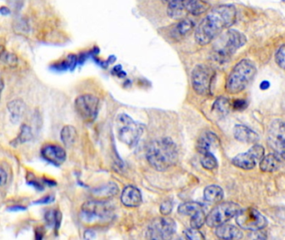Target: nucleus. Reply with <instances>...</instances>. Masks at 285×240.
<instances>
[{
    "instance_id": "nucleus-1",
    "label": "nucleus",
    "mask_w": 285,
    "mask_h": 240,
    "mask_svg": "<svg viewBox=\"0 0 285 240\" xmlns=\"http://www.w3.org/2000/svg\"><path fill=\"white\" fill-rule=\"evenodd\" d=\"M237 11L234 5L218 6L209 11L196 28L195 39L199 45L209 44L236 21Z\"/></svg>"
},
{
    "instance_id": "nucleus-2",
    "label": "nucleus",
    "mask_w": 285,
    "mask_h": 240,
    "mask_svg": "<svg viewBox=\"0 0 285 240\" xmlns=\"http://www.w3.org/2000/svg\"><path fill=\"white\" fill-rule=\"evenodd\" d=\"M178 156L177 145L169 138L153 140L149 144L146 150L149 164L158 171L170 170L177 163Z\"/></svg>"
},
{
    "instance_id": "nucleus-3",
    "label": "nucleus",
    "mask_w": 285,
    "mask_h": 240,
    "mask_svg": "<svg viewBox=\"0 0 285 240\" xmlns=\"http://www.w3.org/2000/svg\"><path fill=\"white\" fill-rule=\"evenodd\" d=\"M256 66L251 60H242L235 65L226 80V91L236 94L245 89L256 74Z\"/></svg>"
},
{
    "instance_id": "nucleus-4",
    "label": "nucleus",
    "mask_w": 285,
    "mask_h": 240,
    "mask_svg": "<svg viewBox=\"0 0 285 240\" xmlns=\"http://www.w3.org/2000/svg\"><path fill=\"white\" fill-rule=\"evenodd\" d=\"M114 218L113 206L107 200H90L83 204L81 218L88 225H99L110 223Z\"/></svg>"
},
{
    "instance_id": "nucleus-5",
    "label": "nucleus",
    "mask_w": 285,
    "mask_h": 240,
    "mask_svg": "<svg viewBox=\"0 0 285 240\" xmlns=\"http://www.w3.org/2000/svg\"><path fill=\"white\" fill-rule=\"evenodd\" d=\"M247 42L244 34L235 29H229L221 34L215 41L214 45V55L219 61H224L243 47Z\"/></svg>"
},
{
    "instance_id": "nucleus-6",
    "label": "nucleus",
    "mask_w": 285,
    "mask_h": 240,
    "mask_svg": "<svg viewBox=\"0 0 285 240\" xmlns=\"http://www.w3.org/2000/svg\"><path fill=\"white\" fill-rule=\"evenodd\" d=\"M117 131L119 139L130 147H133L140 139L144 128L130 116L121 113L117 118Z\"/></svg>"
},
{
    "instance_id": "nucleus-7",
    "label": "nucleus",
    "mask_w": 285,
    "mask_h": 240,
    "mask_svg": "<svg viewBox=\"0 0 285 240\" xmlns=\"http://www.w3.org/2000/svg\"><path fill=\"white\" fill-rule=\"evenodd\" d=\"M240 210V205L234 202L219 203L207 215L206 223L211 228H217L235 217Z\"/></svg>"
},
{
    "instance_id": "nucleus-8",
    "label": "nucleus",
    "mask_w": 285,
    "mask_h": 240,
    "mask_svg": "<svg viewBox=\"0 0 285 240\" xmlns=\"http://www.w3.org/2000/svg\"><path fill=\"white\" fill-rule=\"evenodd\" d=\"M235 217L238 226L245 230L260 231L268 224L267 218L253 208L240 209Z\"/></svg>"
},
{
    "instance_id": "nucleus-9",
    "label": "nucleus",
    "mask_w": 285,
    "mask_h": 240,
    "mask_svg": "<svg viewBox=\"0 0 285 240\" xmlns=\"http://www.w3.org/2000/svg\"><path fill=\"white\" fill-rule=\"evenodd\" d=\"M177 225L171 218H156L148 226L147 237L150 240H168L175 235Z\"/></svg>"
},
{
    "instance_id": "nucleus-10",
    "label": "nucleus",
    "mask_w": 285,
    "mask_h": 240,
    "mask_svg": "<svg viewBox=\"0 0 285 240\" xmlns=\"http://www.w3.org/2000/svg\"><path fill=\"white\" fill-rule=\"evenodd\" d=\"M215 71L206 65H197L192 72L191 82L193 88L199 95H207L210 93Z\"/></svg>"
},
{
    "instance_id": "nucleus-11",
    "label": "nucleus",
    "mask_w": 285,
    "mask_h": 240,
    "mask_svg": "<svg viewBox=\"0 0 285 240\" xmlns=\"http://www.w3.org/2000/svg\"><path fill=\"white\" fill-rule=\"evenodd\" d=\"M74 106L81 119L87 123H91L96 119L99 113V100L92 94H84L75 99Z\"/></svg>"
},
{
    "instance_id": "nucleus-12",
    "label": "nucleus",
    "mask_w": 285,
    "mask_h": 240,
    "mask_svg": "<svg viewBox=\"0 0 285 240\" xmlns=\"http://www.w3.org/2000/svg\"><path fill=\"white\" fill-rule=\"evenodd\" d=\"M264 156V149L260 144H254L248 152L242 153L232 159L235 166L244 170H250L256 166Z\"/></svg>"
},
{
    "instance_id": "nucleus-13",
    "label": "nucleus",
    "mask_w": 285,
    "mask_h": 240,
    "mask_svg": "<svg viewBox=\"0 0 285 240\" xmlns=\"http://www.w3.org/2000/svg\"><path fill=\"white\" fill-rule=\"evenodd\" d=\"M43 158L54 165H60L66 160V152L62 147L55 144H48L41 150Z\"/></svg>"
},
{
    "instance_id": "nucleus-14",
    "label": "nucleus",
    "mask_w": 285,
    "mask_h": 240,
    "mask_svg": "<svg viewBox=\"0 0 285 240\" xmlns=\"http://www.w3.org/2000/svg\"><path fill=\"white\" fill-rule=\"evenodd\" d=\"M121 203L128 208H137L142 203L141 192L138 188L129 185L124 188L121 194Z\"/></svg>"
},
{
    "instance_id": "nucleus-15",
    "label": "nucleus",
    "mask_w": 285,
    "mask_h": 240,
    "mask_svg": "<svg viewBox=\"0 0 285 240\" xmlns=\"http://www.w3.org/2000/svg\"><path fill=\"white\" fill-rule=\"evenodd\" d=\"M195 28V23L192 20L183 19L174 25L171 29L170 36L175 40H180L188 34L192 33Z\"/></svg>"
},
{
    "instance_id": "nucleus-16",
    "label": "nucleus",
    "mask_w": 285,
    "mask_h": 240,
    "mask_svg": "<svg viewBox=\"0 0 285 240\" xmlns=\"http://www.w3.org/2000/svg\"><path fill=\"white\" fill-rule=\"evenodd\" d=\"M269 142L272 147L275 148L285 142V123L281 120H277L272 124L269 131Z\"/></svg>"
},
{
    "instance_id": "nucleus-17",
    "label": "nucleus",
    "mask_w": 285,
    "mask_h": 240,
    "mask_svg": "<svg viewBox=\"0 0 285 240\" xmlns=\"http://www.w3.org/2000/svg\"><path fill=\"white\" fill-rule=\"evenodd\" d=\"M219 143V140L215 133L212 132H205L202 133L198 138L197 150L201 154L204 153L211 152L212 148L217 147Z\"/></svg>"
},
{
    "instance_id": "nucleus-18",
    "label": "nucleus",
    "mask_w": 285,
    "mask_h": 240,
    "mask_svg": "<svg viewBox=\"0 0 285 240\" xmlns=\"http://www.w3.org/2000/svg\"><path fill=\"white\" fill-rule=\"evenodd\" d=\"M235 139L246 144H254L260 139V137L254 131L244 125H236L234 129Z\"/></svg>"
},
{
    "instance_id": "nucleus-19",
    "label": "nucleus",
    "mask_w": 285,
    "mask_h": 240,
    "mask_svg": "<svg viewBox=\"0 0 285 240\" xmlns=\"http://www.w3.org/2000/svg\"><path fill=\"white\" fill-rule=\"evenodd\" d=\"M215 235L223 240H240L243 238V233L240 229L235 225L226 223L216 228Z\"/></svg>"
},
{
    "instance_id": "nucleus-20",
    "label": "nucleus",
    "mask_w": 285,
    "mask_h": 240,
    "mask_svg": "<svg viewBox=\"0 0 285 240\" xmlns=\"http://www.w3.org/2000/svg\"><path fill=\"white\" fill-rule=\"evenodd\" d=\"M184 6L187 14L195 16L206 13L209 9V3L204 0H184Z\"/></svg>"
},
{
    "instance_id": "nucleus-21",
    "label": "nucleus",
    "mask_w": 285,
    "mask_h": 240,
    "mask_svg": "<svg viewBox=\"0 0 285 240\" xmlns=\"http://www.w3.org/2000/svg\"><path fill=\"white\" fill-rule=\"evenodd\" d=\"M8 110L10 113L12 121H19L26 111L25 103L22 99H14L8 104Z\"/></svg>"
},
{
    "instance_id": "nucleus-22",
    "label": "nucleus",
    "mask_w": 285,
    "mask_h": 240,
    "mask_svg": "<svg viewBox=\"0 0 285 240\" xmlns=\"http://www.w3.org/2000/svg\"><path fill=\"white\" fill-rule=\"evenodd\" d=\"M119 192V188L117 184L114 183H108V184L94 189L93 191V195L99 198L105 200L107 198H110L113 196H115Z\"/></svg>"
},
{
    "instance_id": "nucleus-23",
    "label": "nucleus",
    "mask_w": 285,
    "mask_h": 240,
    "mask_svg": "<svg viewBox=\"0 0 285 240\" xmlns=\"http://www.w3.org/2000/svg\"><path fill=\"white\" fill-rule=\"evenodd\" d=\"M280 167V158L274 153L263 156L260 160V168L263 172L272 173L279 170Z\"/></svg>"
},
{
    "instance_id": "nucleus-24",
    "label": "nucleus",
    "mask_w": 285,
    "mask_h": 240,
    "mask_svg": "<svg viewBox=\"0 0 285 240\" xmlns=\"http://www.w3.org/2000/svg\"><path fill=\"white\" fill-rule=\"evenodd\" d=\"M203 197L207 202L211 203H220L223 198V191L218 185H209L204 189Z\"/></svg>"
},
{
    "instance_id": "nucleus-25",
    "label": "nucleus",
    "mask_w": 285,
    "mask_h": 240,
    "mask_svg": "<svg viewBox=\"0 0 285 240\" xmlns=\"http://www.w3.org/2000/svg\"><path fill=\"white\" fill-rule=\"evenodd\" d=\"M61 140L67 147H70L76 141L77 131L74 126L67 125L63 128L60 133Z\"/></svg>"
},
{
    "instance_id": "nucleus-26",
    "label": "nucleus",
    "mask_w": 285,
    "mask_h": 240,
    "mask_svg": "<svg viewBox=\"0 0 285 240\" xmlns=\"http://www.w3.org/2000/svg\"><path fill=\"white\" fill-rule=\"evenodd\" d=\"M202 209H203V207L201 203L191 201V202H186L180 204L178 207V211L180 215L191 217Z\"/></svg>"
},
{
    "instance_id": "nucleus-27",
    "label": "nucleus",
    "mask_w": 285,
    "mask_h": 240,
    "mask_svg": "<svg viewBox=\"0 0 285 240\" xmlns=\"http://www.w3.org/2000/svg\"><path fill=\"white\" fill-rule=\"evenodd\" d=\"M0 62L3 63V65H8L9 67L14 68L17 66L19 60L15 54L6 50L3 46L0 45Z\"/></svg>"
},
{
    "instance_id": "nucleus-28",
    "label": "nucleus",
    "mask_w": 285,
    "mask_h": 240,
    "mask_svg": "<svg viewBox=\"0 0 285 240\" xmlns=\"http://www.w3.org/2000/svg\"><path fill=\"white\" fill-rule=\"evenodd\" d=\"M33 139V133L31 128L28 125H23L20 129V132L17 138L14 139V144H24L27 142L31 141Z\"/></svg>"
},
{
    "instance_id": "nucleus-29",
    "label": "nucleus",
    "mask_w": 285,
    "mask_h": 240,
    "mask_svg": "<svg viewBox=\"0 0 285 240\" xmlns=\"http://www.w3.org/2000/svg\"><path fill=\"white\" fill-rule=\"evenodd\" d=\"M201 164L207 170H214L218 167L217 158L211 152L202 153Z\"/></svg>"
},
{
    "instance_id": "nucleus-30",
    "label": "nucleus",
    "mask_w": 285,
    "mask_h": 240,
    "mask_svg": "<svg viewBox=\"0 0 285 240\" xmlns=\"http://www.w3.org/2000/svg\"><path fill=\"white\" fill-rule=\"evenodd\" d=\"M206 216L203 209L191 216V219H190L191 228L200 229L201 227H203V224L206 223Z\"/></svg>"
},
{
    "instance_id": "nucleus-31",
    "label": "nucleus",
    "mask_w": 285,
    "mask_h": 240,
    "mask_svg": "<svg viewBox=\"0 0 285 240\" xmlns=\"http://www.w3.org/2000/svg\"><path fill=\"white\" fill-rule=\"evenodd\" d=\"M45 221L48 223V225H54L56 229L60 228V222H61V214L59 211H55V210H49L46 213Z\"/></svg>"
},
{
    "instance_id": "nucleus-32",
    "label": "nucleus",
    "mask_w": 285,
    "mask_h": 240,
    "mask_svg": "<svg viewBox=\"0 0 285 240\" xmlns=\"http://www.w3.org/2000/svg\"><path fill=\"white\" fill-rule=\"evenodd\" d=\"M214 107L219 113H228L231 105H230V103H229L228 99H224V98H220V99L216 100Z\"/></svg>"
},
{
    "instance_id": "nucleus-33",
    "label": "nucleus",
    "mask_w": 285,
    "mask_h": 240,
    "mask_svg": "<svg viewBox=\"0 0 285 240\" xmlns=\"http://www.w3.org/2000/svg\"><path fill=\"white\" fill-rule=\"evenodd\" d=\"M185 236L187 239L192 240H202L204 239L203 234L199 231V229H195V228L186 229Z\"/></svg>"
},
{
    "instance_id": "nucleus-34",
    "label": "nucleus",
    "mask_w": 285,
    "mask_h": 240,
    "mask_svg": "<svg viewBox=\"0 0 285 240\" xmlns=\"http://www.w3.org/2000/svg\"><path fill=\"white\" fill-rule=\"evenodd\" d=\"M275 61L280 68L285 69V45L281 47L277 52Z\"/></svg>"
},
{
    "instance_id": "nucleus-35",
    "label": "nucleus",
    "mask_w": 285,
    "mask_h": 240,
    "mask_svg": "<svg viewBox=\"0 0 285 240\" xmlns=\"http://www.w3.org/2000/svg\"><path fill=\"white\" fill-rule=\"evenodd\" d=\"M173 203L171 201L166 200L164 201V203H162L160 206V213L164 216L170 215V213L172 212Z\"/></svg>"
},
{
    "instance_id": "nucleus-36",
    "label": "nucleus",
    "mask_w": 285,
    "mask_h": 240,
    "mask_svg": "<svg viewBox=\"0 0 285 240\" xmlns=\"http://www.w3.org/2000/svg\"><path fill=\"white\" fill-rule=\"evenodd\" d=\"M233 108L236 110H243L247 107V103L243 99H237L236 101L233 103Z\"/></svg>"
},
{
    "instance_id": "nucleus-37",
    "label": "nucleus",
    "mask_w": 285,
    "mask_h": 240,
    "mask_svg": "<svg viewBox=\"0 0 285 240\" xmlns=\"http://www.w3.org/2000/svg\"><path fill=\"white\" fill-rule=\"evenodd\" d=\"M54 201V197L53 196H46L44 198H40L39 200L34 202V204H45V203H51Z\"/></svg>"
},
{
    "instance_id": "nucleus-38",
    "label": "nucleus",
    "mask_w": 285,
    "mask_h": 240,
    "mask_svg": "<svg viewBox=\"0 0 285 240\" xmlns=\"http://www.w3.org/2000/svg\"><path fill=\"white\" fill-rule=\"evenodd\" d=\"M15 28H19L20 31L28 32V25L23 20H20V22H18L15 26Z\"/></svg>"
},
{
    "instance_id": "nucleus-39",
    "label": "nucleus",
    "mask_w": 285,
    "mask_h": 240,
    "mask_svg": "<svg viewBox=\"0 0 285 240\" xmlns=\"http://www.w3.org/2000/svg\"><path fill=\"white\" fill-rule=\"evenodd\" d=\"M7 179H8L7 173L5 172V170L0 167V186L4 185L7 182Z\"/></svg>"
},
{
    "instance_id": "nucleus-40",
    "label": "nucleus",
    "mask_w": 285,
    "mask_h": 240,
    "mask_svg": "<svg viewBox=\"0 0 285 240\" xmlns=\"http://www.w3.org/2000/svg\"><path fill=\"white\" fill-rule=\"evenodd\" d=\"M274 150H276L277 152L279 153L281 157L285 160V142L279 144Z\"/></svg>"
},
{
    "instance_id": "nucleus-41",
    "label": "nucleus",
    "mask_w": 285,
    "mask_h": 240,
    "mask_svg": "<svg viewBox=\"0 0 285 240\" xmlns=\"http://www.w3.org/2000/svg\"><path fill=\"white\" fill-rule=\"evenodd\" d=\"M28 184L39 190H42L43 189H44V187L40 184V182H38V181L35 180V179H30V180L28 181Z\"/></svg>"
},
{
    "instance_id": "nucleus-42",
    "label": "nucleus",
    "mask_w": 285,
    "mask_h": 240,
    "mask_svg": "<svg viewBox=\"0 0 285 240\" xmlns=\"http://www.w3.org/2000/svg\"><path fill=\"white\" fill-rule=\"evenodd\" d=\"M0 14H2V15H9V14H11V10H10L9 7L2 6V7H0Z\"/></svg>"
},
{
    "instance_id": "nucleus-43",
    "label": "nucleus",
    "mask_w": 285,
    "mask_h": 240,
    "mask_svg": "<svg viewBox=\"0 0 285 240\" xmlns=\"http://www.w3.org/2000/svg\"><path fill=\"white\" fill-rule=\"evenodd\" d=\"M25 207L17 205V206L9 207L8 210H9V211H11V212H16V211H23V210H25Z\"/></svg>"
},
{
    "instance_id": "nucleus-44",
    "label": "nucleus",
    "mask_w": 285,
    "mask_h": 240,
    "mask_svg": "<svg viewBox=\"0 0 285 240\" xmlns=\"http://www.w3.org/2000/svg\"><path fill=\"white\" fill-rule=\"evenodd\" d=\"M269 87H270V84H269V82L267 81V80H264V81H263V82L260 84V88H261L262 90H266V89H268Z\"/></svg>"
},
{
    "instance_id": "nucleus-45",
    "label": "nucleus",
    "mask_w": 285,
    "mask_h": 240,
    "mask_svg": "<svg viewBox=\"0 0 285 240\" xmlns=\"http://www.w3.org/2000/svg\"><path fill=\"white\" fill-rule=\"evenodd\" d=\"M164 2L169 5V4H172V3H184V0H164Z\"/></svg>"
},
{
    "instance_id": "nucleus-46",
    "label": "nucleus",
    "mask_w": 285,
    "mask_h": 240,
    "mask_svg": "<svg viewBox=\"0 0 285 240\" xmlns=\"http://www.w3.org/2000/svg\"><path fill=\"white\" fill-rule=\"evenodd\" d=\"M3 87H4V84H3V78H2L1 74H0V98H1V94H2V92H3Z\"/></svg>"
}]
</instances>
